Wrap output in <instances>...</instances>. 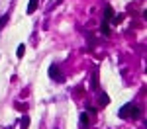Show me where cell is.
Here are the masks:
<instances>
[{
	"label": "cell",
	"instance_id": "obj_3",
	"mask_svg": "<svg viewBox=\"0 0 147 129\" xmlns=\"http://www.w3.org/2000/svg\"><path fill=\"white\" fill-rule=\"evenodd\" d=\"M98 84H100V82H98V67H94V69H92V78H90V86H92V88H94V90H96V88H98Z\"/></svg>",
	"mask_w": 147,
	"mask_h": 129
},
{
	"label": "cell",
	"instance_id": "obj_10",
	"mask_svg": "<svg viewBox=\"0 0 147 129\" xmlns=\"http://www.w3.org/2000/svg\"><path fill=\"white\" fill-rule=\"evenodd\" d=\"M24 53H26V45L22 43V45H18V51H16V57H18V59H22V57H24Z\"/></svg>",
	"mask_w": 147,
	"mask_h": 129
},
{
	"label": "cell",
	"instance_id": "obj_8",
	"mask_svg": "<svg viewBox=\"0 0 147 129\" xmlns=\"http://www.w3.org/2000/svg\"><path fill=\"white\" fill-rule=\"evenodd\" d=\"M98 102H100V106H108V104H110V98H108V94H106V92H104V94H100Z\"/></svg>",
	"mask_w": 147,
	"mask_h": 129
},
{
	"label": "cell",
	"instance_id": "obj_2",
	"mask_svg": "<svg viewBox=\"0 0 147 129\" xmlns=\"http://www.w3.org/2000/svg\"><path fill=\"white\" fill-rule=\"evenodd\" d=\"M49 76L57 82H63V74H61V69H59L57 65H51V67H49Z\"/></svg>",
	"mask_w": 147,
	"mask_h": 129
},
{
	"label": "cell",
	"instance_id": "obj_1",
	"mask_svg": "<svg viewBox=\"0 0 147 129\" xmlns=\"http://www.w3.org/2000/svg\"><path fill=\"white\" fill-rule=\"evenodd\" d=\"M118 117H122V119H136V117H139V108L136 104H125L120 108Z\"/></svg>",
	"mask_w": 147,
	"mask_h": 129
},
{
	"label": "cell",
	"instance_id": "obj_12",
	"mask_svg": "<svg viewBox=\"0 0 147 129\" xmlns=\"http://www.w3.org/2000/svg\"><path fill=\"white\" fill-rule=\"evenodd\" d=\"M6 22H8V16L4 14V16H0V31L4 29V25H6Z\"/></svg>",
	"mask_w": 147,
	"mask_h": 129
},
{
	"label": "cell",
	"instance_id": "obj_13",
	"mask_svg": "<svg viewBox=\"0 0 147 129\" xmlns=\"http://www.w3.org/2000/svg\"><path fill=\"white\" fill-rule=\"evenodd\" d=\"M57 2H63V0H57Z\"/></svg>",
	"mask_w": 147,
	"mask_h": 129
},
{
	"label": "cell",
	"instance_id": "obj_9",
	"mask_svg": "<svg viewBox=\"0 0 147 129\" xmlns=\"http://www.w3.org/2000/svg\"><path fill=\"white\" fill-rule=\"evenodd\" d=\"M20 125H22V129H28V127H30V116H24L22 119H20Z\"/></svg>",
	"mask_w": 147,
	"mask_h": 129
},
{
	"label": "cell",
	"instance_id": "obj_11",
	"mask_svg": "<svg viewBox=\"0 0 147 129\" xmlns=\"http://www.w3.org/2000/svg\"><path fill=\"white\" fill-rule=\"evenodd\" d=\"M124 18H125L124 14H120V16H114V18H112V22H110V23H120V22H124Z\"/></svg>",
	"mask_w": 147,
	"mask_h": 129
},
{
	"label": "cell",
	"instance_id": "obj_7",
	"mask_svg": "<svg viewBox=\"0 0 147 129\" xmlns=\"http://www.w3.org/2000/svg\"><path fill=\"white\" fill-rule=\"evenodd\" d=\"M37 2L39 0H30V4H28V14H34L37 10Z\"/></svg>",
	"mask_w": 147,
	"mask_h": 129
},
{
	"label": "cell",
	"instance_id": "obj_4",
	"mask_svg": "<svg viewBox=\"0 0 147 129\" xmlns=\"http://www.w3.org/2000/svg\"><path fill=\"white\" fill-rule=\"evenodd\" d=\"M112 18H114V10H112V6H106L104 8V22H112Z\"/></svg>",
	"mask_w": 147,
	"mask_h": 129
},
{
	"label": "cell",
	"instance_id": "obj_5",
	"mask_svg": "<svg viewBox=\"0 0 147 129\" xmlns=\"http://www.w3.org/2000/svg\"><path fill=\"white\" fill-rule=\"evenodd\" d=\"M100 33L104 35V37H108V35H110V23L104 22V20H102V23H100Z\"/></svg>",
	"mask_w": 147,
	"mask_h": 129
},
{
	"label": "cell",
	"instance_id": "obj_6",
	"mask_svg": "<svg viewBox=\"0 0 147 129\" xmlns=\"http://www.w3.org/2000/svg\"><path fill=\"white\" fill-rule=\"evenodd\" d=\"M80 127H82V129H88V114H86V112H82V114H80Z\"/></svg>",
	"mask_w": 147,
	"mask_h": 129
}]
</instances>
